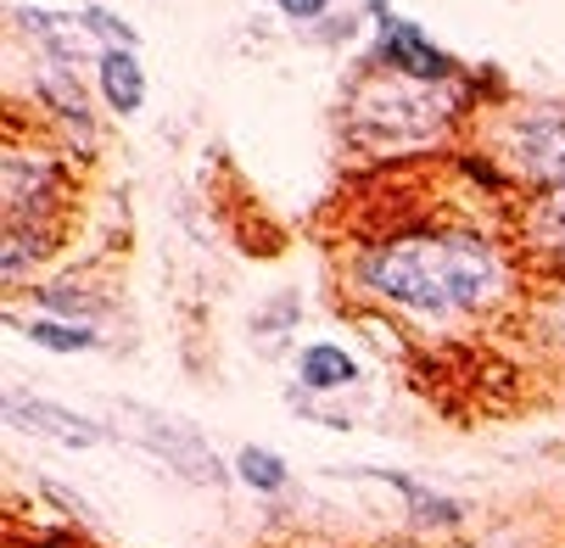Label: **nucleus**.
<instances>
[{
    "label": "nucleus",
    "mask_w": 565,
    "mask_h": 548,
    "mask_svg": "<svg viewBox=\"0 0 565 548\" xmlns=\"http://www.w3.org/2000/svg\"><path fill=\"white\" fill-rule=\"evenodd\" d=\"M364 286L420 320H454L499 297V258L465 235H409L364 264Z\"/></svg>",
    "instance_id": "nucleus-1"
},
{
    "label": "nucleus",
    "mask_w": 565,
    "mask_h": 548,
    "mask_svg": "<svg viewBox=\"0 0 565 548\" xmlns=\"http://www.w3.org/2000/svg\"><path fill=\"white\" fill-rule=\"evenodd\" d=\"M118 420L157 464H169L174 476H185L196 487H224V464L191 420H174V415L151 409V404H118Z\"/></svg>",
    "instance_id": "nucleus-2"
},
{
    "label": "nucleus",
    "mask_w": 565,
    "mask_h": 548,
    "mask_svg": "<svg viewBox=\"0 0 565 548\" xmlns=\"http://www.w3.org/2000/svg\"><path fill=\"white\" fill-rule=\"evenodd\" d=\"M448 123V101L415 78H386L359 96V129L381 135V140H420L431 129Z\"/></svg>",
    "instance_id": "nucleus-3"
},
{
    "label": "nucleus",
    "mask_w": 565,
    "mask_h": 548,
    "mask_svg": "<svg viewBox=\"0 0 565 548\" xmlns=\"http://www.w3.org/2000/svg\"><path fill=\"white\" fill-rule=\"evenodd\" d=\"M510 157H515L521 174L548 180V185L565 191V107H537V112L515 118Z\"/></svg>",
    "instance_id": "nucleus-4"
},
{
    "label": "nucleus",
    "mask_w": 565,
    "mask_h": 548,
    "mask_svg": "<svg viewBox=\"0 0 565 548\" xmlns=\"http://www.w3.org/2000/svg\"><path fill=\"white\" fill-rule=\"evenodd\" d=\"M7 420L18 431H34V437L62 442V448H96V442H107V426H96L90 415L62 409L51 398H29V391H7Z\"/></svg>",
    "instance_id": "nucleus-5"
},
{
    "label": "nucleus",
    "mask_w": 565,
    "mask_h": 548,
    "mask_svg": "<svg viewBox=\"0 0 565 548\" xmlns=\"http://www.w3.org/2000/svg\"><path fill=\"white\" fill-rule=\"evenodd\" d=\"M375 56H381V67H392L397 78H415V85H437V78L454 73V56L437 51V45L420 34V23H409V18H386V23H381Z\"/></svg>",
    "instance_id": "nucleus-6"
},
{
    "label": "nucleus",
    "mask_w": 565,
    "mask_h": 548,
    "mask_svg": "<svg viewBox=\"0 0 565 548\" xmlns=\"http://www.w3.org/2000/svg\"><path fill=\"white\" fill-rule=\"evenodd\" d=\"M51 196H56V163L51 157L12 151L7 157V229H29V218L40 224V207Z\"/></svg>",
    "instance_id": "nucleus-7"
},
{
    "label": "nucleus",
    "mask_w": 565,
    "mask_h": 548,
    "mask_svg": "<svg viewBox=\"0 0 565 548\" xmlns=\"http://www.w3.org/2000/svg\"><path fill=\"white\" fill-rule=\"evenodd\" d=\"M297 380L308 391H342V386L359 380V358L348 347H337V342H308L297 353Z\"/></svg>",
    "instance_id": "nucleus-8"
},
{
    "label": "nucleus",
    "mask_w": 565,
    "mask_h": 548,
    "mask_svg": "<svg viewBox=\"0 0 565 548\" xmlns=\"http://www.w3.org/2000/svg\"><path fill=\"white\" fill-rule=\"evenodd\" d=\"M96 78H102V96L113 112H140L146 107V67L135 62V51H102L96 62Z\"/></svg>",
    "instance_id": "nucleus-9"
},
{
    "label": "nucleus",
    "mask_w": 565,
    "mask_h": 548,
    "mask_svg": "<svg viewBox=\"0 0 565 548\" xmlns=\"http://www.w3.org/2000/svg\"><path fill=\"white\" fill-rule=\"evenodd\" d=\"M359 476H370V482H386L403 504H409V515L420 520V526H459V504L454 498H443V493H431V487H420L415 476H403V470H359Z\"/></svg>",
    "instance_id": "nucleus-10"
},
{
    "label": "nucleus",
    "mask_w": 565,
    "mask_h": 548,
    "mask_svg": "<svg viewBox=\"0 0 565 548\" xmlns=\"http://www.w3.org/2000/svg\"><path fill=\"white\" fill-rule=\"evenodd\" d=\"M235 470H241V482H247L253 493H280L286 487V459L275 448H241L235 453Z\"/></svg>",
    "instance_id": "nucleus-11"
},
{
    "label": "nucleus",
    "mask_w": 565,
    "mask_h": 548,
    "mask_svg": "<svg viewBox=\"0 0 565 548\" xmlns=\"http://www.w3.org/2000/svg\"><path fill=\"white\" fill-rule=\"evenodd\" d=\"M29 342L45 347V353H90L102 336L90 325H62V320H34L29 325Z\"/></svg>",
    "instance_id": "nucleus-12"
},
{
    "label": "nucleus",
    "mask_w": 565,
    "mask_h": 548,
    "mask_svg": "<svg viewBox=\"0 0 565 548\" xmlns=\"http://www.w3.org/2000/svg\"><path fill=\"white\" fill-rule=\"evenodd\" d=\"M78 23H85V34L107 40V51H135V45H140V34H135L124 18H113L107 7H85V12H78Z\"/></svg>",
    "instance_id": "nucleus-13"
},
{
    "label": "nucleus",
    "mask_w": 565,
    "mask_h": 548,
    "mask_svg": "<svg viewBox=\"0 0 565 548\" xmlns=\"http://www.w3.org/2000/svg\"><path fill=\"white\" fill-rule=\"evenodd\" d=\"M532 235L543 241V252H554V258L565 264V191H554V196L537 207V218H532Z\"/></svg>",
    "instance_id": "nucleus-14"
},
{
    "label": "nucleus",
    "mask_w": 565,
    "mask_h": 548,
    "mask_svg": "<svg viewBox=\"0 0 565 548\" xmlns=\"http://www.w3.org/2000/svg\"><path fill=\"white\" fill-rule=\"evenodd\" d=\"M40 493H45V498H56V504H62L67 515H78V520H90V515H96L85 498H78V493H67V487H56V482H40Z\"/></svg>",
    "instance_id": "nucleus-15"
},
{
    "label": "nucleus",
    "mask_w": 565,
    "mask_h": 548,
    "mask_svg": "<svg viewBox=\"0 0 565 548\" xmlns=\"http://www.w3.org/2000/svg\"><path fill=\"white\" fill-rule=\"evenodd\" d=\"M275 7H280L286 18H297V23H308V18H319V12H326V0H275Z\"/></svg>",
    "instance_id": "nucleus-16"
}]
</instances>
